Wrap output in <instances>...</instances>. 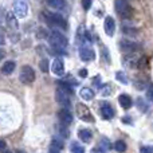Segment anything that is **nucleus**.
Here are the masks:
<instances>
[{
	"label": "nucleus",
	"instance_id": "obj_1",
	"mask_svg": "<svg viewBox=\"0 0 153 153\" xmlns=\"http://www.w3.org/2000/svg\"><path fill=\"white\" fill-rule=\"evenodd\" d=\"M42 15H43V19L48 24H51L54 27H58L61 30H67V22L62 15L55 13V12H50V11H45Z\"/></svg>",
	"mask_w": 153,
	"mask_h": 153
},
{
	"label": "nucleus",
	"instance_id": "obj_2",
	"mask_svg": "<svg viewBox=\"0 0 153 153\" xmlns=\"http://www.w3.org/2000/svg\"><path fill=\"white\" fill-rule=\"evenodd\" d=\"M48 42L53 46V48L58 51H62L69 46V40L63 34H61L59 31H51L50 35H48Z\"/></svg>",
	"mask_w": 153,
	"mask_h": 153
},
{
	"label": "nucleus",
	"instance_id": "obj_3",
	"mask_svg": "<svg viewBox=\"0 0 153 153\" xmlns=\"http://www.w3.org/2000/svg\"><path fill=\"white\" fill-rule=\"evenodd\" d=\"M114 7H116V12L122 19H130L133 16V8L126 0H116Z\"/></svg>",
	"mask_w": 153,
	"mask_h": 153
},
{
	"label": "nucleus",
	"instance_id": "obj_4",
	"mask_svg": "<svg viewBox=\"0 0 153 153\" xmlns=\"http://www.w3.org/2000/svg\"><path fill=\"white\" fill-rule=\"evenodd\" d=\"M75 110H76V116H78L79 120H82L85 122H94V117H93L91 111H90V109L85 103H81V102L76 103Z\"/></svg>",
	"mask_w": 153,
	"mask_h": 153
},
{
	"label": "nucleus",
	"instance_id": "obj_5",
	"mask_svg": "<svg viewBox=\"0 0 153 153\" xmlns=\"http://www.w3.org/2000/svg\"><path fill=\"white\" fill-rule=\"evenodd\" d=\"M19 79H20L22 83L24 85H31L35 81V71L31 66L26 65V66L22 67L20 74H19Z\"/></svg>",
	"mask_w": 153,
	"mask_h": 153
},
{
	"label": "nucleus",
	"instance_id": "obj_6",
	"mask_svg": "<svg viewBox=\"0 0 153 153\" xmlns=\"http://www.w3.org/2000/svg\"><path fill=\"white\" fill-rule=\"evenodd\" d=\"M13 12L16 18L23 19L28 13V3L27 0H13Z\"/></svg>",
	"mask_w": 153,
	"mask_h": 153
},
{
	"label": "nucleus",
	"instance_id": "obj_7",
	"mask_svg": "<svg viewBox=\"0 0 153 153\" xmlns=\"http://www.w3.org/2000/svg\"><path fill=\"white\" fill-rule=\"evenodd\" d=\"M55 97H56V102L59 103V105L62 106V108H66V109H69V106H70V97H69V93L67 91H65L63 89H61V87H58L56 89V94H55Z\"/></svg>",
	"mask_w": 153,
	"mask_h": 153
},
{
	"label": "nucleus",
	"instance_id": "obj_8",
	"mask_svg": "<svg viewBox=\"0 0 153 153\" xmlns=\"http://www.w3.org/2000/svg\"><path fill=\"white\" fill-rule=\"evenodd\" d=\"M79 56H81L82 61L89 62L95 58V53L90 46H82V47L79 48Z\"/></svg>",
	"mask_w": 153,
	"mask_h": 153
},
{
	"label": "nucleus",
	"instance_id": "obj_9",
	"mask_svg": "<svg viewBox=\"0 0 153 153\" xmlns=\"http://www.w3.org/2000/svg\"><path fill=\"white\" fill-rule=\"evenodd\" d=\"M100 114H101V117H102V118H105V120L113 118L114 110H113V108H111L110 103H109V102H102V103H101Z\"/></svg>",
	"mask_w": 153,
	"mask_h": 153
},
{
	"label": "nucleus",
	"instance_id": "obj_10",
	"mask_svg": "<svg viewBox=\"0 0 153 153\" xmlns=\"http://www.w3.org/2000/svg\"><path fill=\"white\" fill-rule=\"evenodd\" d=\"M58 120L61 121V124L65 125H70L73 122V114L70 113L69 109L66 108H62L61 110L58 111Z\"/></svg>",
	"mask_w": 153,
	"mask_h": 153
},
{
	"label": "nucleus",
	"instance_id": "obj_11",
	"mask_svg": "<svg viewBox=\"0 0 153 153\" xmlns=\"http://www.w3.org/2000/svg\"><path fill=\"white\" fill-rule=\"evenodd\" d=\"M103 30H105V32H106L108 36H113L114 35V32H116V20H114L111 16H108V18L105 19Z\"/></svg>",
	"mask_w": 153,
	"mask_h": 153
},
{
	"label": "nucleus",
	"instance_id": "obj_12",
	"mask_svg": "<svg viewBox=\"0 0 153 153\" xmlns=\"http://www.w3.org/2000/svg\"><path fill=\"white\" fill-rule=\"evenodd\" d=\"M120 47H121L122 51H129V53H134L136 50H138L140 45L137 43L132 42V40H128V39H124L120 42Z\"/></svg>",
	"mask_w": 153,
	"mask_h": 153
},
{
	"label": "nucleus",
	"instance_id": "obj_13",
	"mask_svg": "<svg viewBox=\"0 0 153 153\" xmlns=\"http://www.w3.org/2000/svg\"><path fill=\"white\" fill-rule=\"evenodd\" d=\"M53 73L58 76H62L65 74V65H63V61L61 58H55V61L53 62V67H51Z\"/></svg>",
	"mask_w": 153,
	"mask_h": 153
},
{
	"label": "nucleus",
	"instance_id": "obj_14",
	"mask_svg": "<svg viewBox=\"0 0 153 153\" xmlns=\"http://www.w3.org/2000/svg\"><path fill=\"white\" fill-rule=\"evenodd\" d=\"M5 22H7L8 27H10L11 30H18L19 28V23H18V19L15 18V13L12 12H7V15H5Z\"/></svg>",
	"mask_w": 153,
	"mask_h": 153
},
{
	"label": "nucleus",
	"instance_id": "obj_15",
	"mask_svg": "<svg viewBox=\"0 0 153 153\" xmlns=\"http://www.w3.org/2000/svg\"><path fill=\"white\" fill-rule=\"evenodd\" d=\"M63 151V143L59 138H53L50 144V153H62Z\"/></svg>",
	"mask_w": 153,
	"mask_h": 153
},
{
	"label": "nucleus",
	"instance_id": "obj_16",
	"mask_svg": "<svg viewBox=\"0 0 153 153\" xmlns=\"http://www.w3.org/2000/svg\"><path fill=\"white\" fill-rule=\"evenodd\" d=\"M78 137H79V140H81L82 143L89 144L90 141H91V138H93V133L90 132L89 129H79L78 130Z\"/></svg>",
	"mask_w": 153,
	"mask_h": 153
},
{
	"label": "nucleus",
	"instance_id": "obj_17",
	"mask_svg": "<svg viewBox=\"0 0 153 153\" xmlns=\"http://www.w3.org/2000/svg\"><path fill=\"white\" fill-rule=\"evenodd\" d=\"M118 102H120V105H121L122 109H130L133 106L132 98H130L128 94H121V95H120V97H118Z\"/></svg>",
	"mask_w": 153,
	"mask_h": 153
},
{
	"label": "nucleus",
	"instance_id": "obj_18",
	"mask_svg": "<svg viewBox=\"0 0 153 153\" xmlns=\"http://www.w3.org/2000/svg\"><path fill=\"white\" fill-rule=\"evenodd\" d=\"M47 1V4L50 5V7L55 8V10H59V11H63L66 10V0H46Z\"/></svg>",
	"mask_w": 153,
	"mask_h": 153
},
{
	"label": "nucleus",
	"instance_id": "obj_19",
	"mask_svg": "<svg viewBox=\"0 0 153 153\" xmlns=\"http://www.w3.org/2000/svg\"><path fill=\"white\" fill-rule=\"evenodd\" d=\"M79 94H81V97L83 98L85 101H90L95 97V91L93 89H90V87H82Z\"/></svg>",
	"mask_w": 153,
	"mask_h": 153
},
{
	"label": "nucleus",
	"instance_id": "obj_20",
	"mask_svg": "<svg viewBox=\"0 0 153 153\" xmlns=\"http://www.w3.org/2000/svg\"><path fill=\"white\" fill-rule=\"evenodd\" d=\"M13 70H15V62L7 61V62H4V63H3V66H1V73H3L4 75L12 74Z\"/></svg>",
	"mask_w": 153,
	"mask_h": 153
},
{
	"label": "nucleus",
	"instance_id": "obj_21",
	"mask_svg": "<svg viewBox=\"0 0 153 153\" xmlns=\"http://www.w3.org/2000/svg\"><path fill=\"white\" fill-rule=\"evenodd\" d=\"M100 148L102 149L103 152H105V151H109V149L111 148V143H110V141H109L106 137H102V138L100 140Z\"/></svg>",
	"mask_w": 153,
	"mask_h": 153
},
{
	"label": "nucleus",
	"instance_id": "obj_22",
	"mask_svg": "<svg viewBox=\"0 0 153 153\" xmlns=\"http://www.w3.org/2000/svg\"><path fill=\"white\" fill-rule=\"evenodd\" d=\"M58 85H59V87H61V89H63L65 91H67V93H73V90H74V86H73V85H70L69 82H66V81H59Z\"/></svg>",
	"mask_w": 153,
	"mask_h": 153
},
{
	"label": "nucleus",
	"instance_id": "obj_23",
	"mask_svg": "<svg viewBox=\"0 0 153 153\" xmlns=\"http://www.w3.org/2000/svg\"><path fill=\"white\" fill-rule=\"evenodd\" d=\"M114 149H116L118 153H124L125 151H126V144H125V141H122V140L116 141V144H114Z\"/></svg>",
	"mask_w": 153,
	"mask_h": 153
},
{
	"label": "nucleus",
	"instance_id": "obj_24",
	"mask_svg": "<svg viewBox=\"0 0 153 153\" xmlns=\"http://www.w3.org/2000/svg\"><path fill=\"white\" fill-rule=\"evenodd\" d=\"M67 125H65V124H61L59 126H56V129H58V133L62 136L63 138H67L69 137V129H67Z\"/></svg>",
	"mask_w": 153,
	"mask_h": 153
},
{
	"label": "nucleus",
	"instance_id": "obj_25",
	"mask_svg": "<svg viewBox=\"0 0 153 153\" xmlns=\"http://www.w3.org/2000/svg\"><path fill=\"white\" fill-rule=\"evenodd\" d=\"M100 90H101V95L103 97H109L111 95V86L110 85H103V86H100Z\"/></svg>",
	"mask_w": 153,
	"mask_h": 153
},
{
	"label": "nucleus",
	"instance_id": "obj_26",
	"mask_svg": "<svg viewBox=\"0 0 153 153\" xmlns=\"http://www.w3.org/2000/svg\"><path fill=\"white\" fill-rule=\"evenodd\" d=\"M70 151H71V153H85V148L79 145L78 143H73L70 146Z\"/></svg>",
	"mask_w": 153,
	"mask_h": 153
},
{
	"label": "nucleus",
	"instance_id": "obj_27",
	"mask_svg": "<svg viewBox=\"0 0 153 153\" xmlns=\"http://www.w3.org/2000/svg\"><path fill=\"white\" fill-rule=\"evenodd\" d=\"M48 67H50V62H48L47 58L42 59V61L39 62V69L42 70L43 73H47L48 71Z\"/></svg>",
	"mask_w": 153,
	"mask_h": 153
},
{
	"label": "nucleus",
	"instance_id": "obj_28",
	"mask_svg": "<svg viewBox=\"0 0 153 153\" xmlns=\"http://www.w3.org/2000/svg\"><path fill=\"white\" fill-rule=\"evenodd\" d=\"M116 76H117V79H118L121 83H124V85H126L128 83V76L125 75V73H122V71H118L116 74Z\"/></svg>",
	"mask_w": 153,
	"mask_h": 153
},
{
	"label": "nucleus",
	"instance_id": "obj_29",
	"mask_svg": "<svg viewBox=\"0 0 153 153\" xmlns=\"http://www.w3.org/2000/svg\"><path fill=\"white\" fill-rule=\"evenodd\" d=\"M122 31H124L125 34H128V35H136V34H137V30L129 28L128 26H124V27H122Z\"/></svg>",
	"mask_w": 153,
	"mask_h": 153
},
{
	"label": "nucleus",
	"instance_id": "obj_30",
	"mask_svg": "<svg viewBox=\"0 0 153 153\" xmlns=\"http://www.w3.org/2000/svg\"><path fill=\"white\" fill-rule=\"evenodd\" d=\"M82 7H83V10H90V7H91V0H82Z\"/></svg>",
	"mask_w": 153,
	"mask_h": 153
},
{
	"label": "nucleus",
	"instance_id": "obj_31",
	"mask_svg": "<svg viewBox=\"0 0 153 153\" xmlns=\"http://www.w3.org/2000/svg\"><path fill=\"white\" fill-rule=\"evenodd\" d=\"M146 97H148V101L152 102L153 101V95H152V85L148 86V90H146Z\"/></svg>",
	"mask_w": 153,
	"mask_h": 153
},
{
	"label": "nucleus",
	"instance_id": "obj_32",
	"mask_svg": "<svg viewBox=\"0 0 153 153\" xmlns=\"http://www.w3.org/2000/svg\"><path fill=\"white\" fill-rule=\"evenodd\" d=\"M140 153H153V151H152L151 146H141Z\"/></svg>",
	"mask_w": 153,
	"mask_h": 153
},
{
	"label": "nucleus",
	"instance_id": "obj_33",
	"mask_svg": "<svg viewBox=\"0 0 153 153\" xmlns=\"http://www.w3.org/2000/svg\"><path fill=\"white\" fill-rule=\"evenodd\" d=\"M102 53H103V56H105V62H106V63H109V62H110V59H109V54H108L106 47H102Z\"/></svg>",
	"mask_w": 153,
	"mask_h": 153
},
{
	"label": "nucleus",
	"instance_id": "obj_34",
	"mask_svg": "<svg viewBox=\"0 0 153 153\" xmlns=\"http://www.w3.org/2000/svg\"><path fill=\"white\" fill-rule=\"evenodd\" d=\"M79 76H82V78L87 76V70L86 69H81V70H79Z\"/></svg>",
	"mask_w": 153,
	"mask_h": 153
},
{
	"label": "nucleus",
	"instance_id": "obj_35",
	"mask_svg": "<svg viewBox=\"0 0 153 153\" xmlns=\"http://www.w3.org/2000/svg\"><path fill=\"white\" fill-rule=\"evenodd\" d=\"M91 153H105V152H103L102 149H101L100 146H98V148H94V149H93V151H91Z\"/></svg>",
	"mask_w": 153,
	"mask_h": 153
},
{
	"label": "nucleus",
	"instance_id": "obj_36",
	"mask_svg": "<svg viewBox=\"0 0 153 153\" xmlns=\"http://www.w3.org/2000/svg\"><path fill=\"white\" fill-rule=\"evenodd\" d=\"M4 149H5V143L0 140V151H4Z\"/></svg>",
	"mask_w": 153,
	"mask_h": 153
},
{
	"label": "nucleus",
	"instance_id": "obj_37",
	"mask_svg": "<svg viewBox=\"0 0 153 153\" xmlns=\"http://www.w3.org/2000/svg\"><path fill=\"white\" fill-rule=\"evenodd\" d=\"M122 122H126V124H130L132 121H130L129 117H124V118H122Z\"/></svg>",
	"mask_w": 153,
	"mask_h": 153
},
{
	"label": "nucleus",
	"instance_id": "obj_38",
	"mask_svg": "<svg viewBox=\"0 0 153 153\" xmlns=\"http://www.w3.org/2000/svg\"><path fill=\"white\" fill-rule=\"evenodd\" d=\"M3 43H4V36H3V35H0V46H1Z\"/></svg>",
	"mask_w": 153,
	"mask_h": 153
},
{
	"label": "nucleus",
	"instance_id": "obj_39",
	"mask_svg": "<svg viewBox=\"0 0 153 153\" xmlns=\"http://www.w3.org/2000/svg\"><path fill=\"white\" fill-rule=\"evenodd\" d=\"M3 56H4V51H3V50H0V59H1Z\"/></svg>",
	"mask_w": 153,
	"mask_h": 153
}]
</instances>
